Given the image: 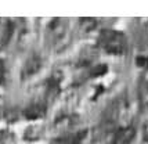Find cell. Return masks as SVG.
Wrapping results in <instances>:
<instances>
[{"mask_svg":"<svg viewBox=\"0 0 148 144\" xmlns=\"http://www.w3.org/2000/svg\"><path fill=\"white\" fill-rule=\"evenodd\" d=\"M100 45L104 47L105 51L111 54H123L126 49V39L122 33L107 29L100 35Z\"/></svg>","mask_w":148,"mask_h":144,"instance_id":"1","label":"cell"},{"mask_svg":"<svg viewBox=\"0 0 148 144\" xmlns=\"http://www.w3.org/2000/svg\"><path fill=\"white\" fill-rule=\"evenodd\" d=\"M132 134H133V132H130V129L121 132V134H118V137L115 139L114 144H127L132 139Z\"/></svg>","mask_w":148,"mask_h":144,"instance_id":"2","label":"cell"}]
</instances>
